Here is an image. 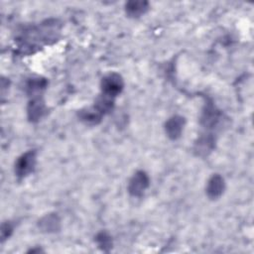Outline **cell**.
Returning <instances> with one entry per match:
<instances>
[{"instance_id": "9c48e42d", "label": "cell", "mask_w": 254, "mask_h": 254, "mask_svg": "<svg viewBox=\"0 0 254 254\" xmlns=\"http://www.w3.org/2000/svg\"><path fill=\"white\" fill-rule=\"evenodd\" d=\"M149 10L147 1H128L125 4V12L128 17L139 18Z\"/></svg>"}, {"instance_id": "5b68a950", "label": "cell", "mask_w": 254, "mask_h": 254, "mask_svg": "<svg viewBox=\"0 0 254 254\" xmlns=\"http://www.w3.org/2000/svg\"><path fill=\"white\" fill-rule=\"evenodd\" d=\"M206 195L210 199H217L219 198L224 190H225V182L222 176L219 174L212 175L209 180L207 181L206 185Z\"/></svg>"}, {"instance_id": "30bf717a", "label": "cell", "mask_w": 254, "mask_h": 254, "mask_svg": "<svg viewBox=\"0 0 254 254\" xmlns=\"http://www.w3.org/2000/svg\"><path fill=\"white\" fill-rule=\"evenodd\" d=\"M102 115L108 114L113 110L114 107V98L100 94L97 99L95 100V103L93 105Z\"/></svg>"}, {"instance_id": "7a4b0ae2", "label": "cell", "mask_w": 254, "mask_h": 254, "mask_svg": "<svg viewBox=\"0 0 254 254\" xmlns=\"http://www.w3.org/2000/svg\"><path fill=\"white\" fill-rule=\"evenodd\" d=\"M101 94L115 98L124 88V80L117 72H110L104 75L100 83Z\"/></svg>"}, {"instance_id": "5bb4252c", "label": "cell", "mask_w": 254, "mask_h": 254, "mask_svg": "<svg viewBox=\"0 0 254 254\" xmlns=\"http://www.w3.org/2000/svg\"><path fill=\"white\" fill-rule=\"evenodd\" d=\"M12 232H13V225L9 221H6V222L2 223V226H1V241L4 242L8 237L11 236Z\"/></svg>"}, {"instance_id": "4fadbf2b", "label": "cell", "mask_w": 254, "mask_h": 254, "mask_svg": "<svg viewBox=\"0 0 254 254\" xmlns=\"http://www.w3.org/2000/svg\"><path fill=\"white\" fill-rule=\"evenodd\" d=\"M213 138L211 137H201L196 143V150L198 153H206L212 149L213 146Z\"/></svg>"}, {"instance_id": "ba28073f", "label": "cell", "mask_w": 254, "mask_h": 254, "mask_svg": "<svg viewBox=\"0 0 254 254\" xmlns=\"http://www.w3.org/2000/svg\"><path fill=\"white\" fill-rule=\"evenodd\" d=\"M102 114L94 107H88L80 109L78 112V118L86 125H96L101 121Z\"/></svg>"}, {"instance_id": "52a82bcc", "label": "cell", "mask_w": 254, "mask_h": 254, "mask_svg": "<svg viewBox=\"0 0 254 254\" xmlns=\"http://www.w3.org/2000/svg\"><path fill=\"white\" fill-rule=\"evenodd\" d=\"M39 228L46 233H54L61 229V219L57 213H49L39 220Z\"/></svg>"}, {"instance_id": "7c38bea8", "label": "cell", "mask_w": 254, "mask_h": 254, "mask_svg": "<svg viewBox=\"0 0 254 254\" xmlns=\"http://www.w3.org/2000/svg\"><path fill=\"white\" fill-rule=\"evenodd\" d=\"M95 241L97 242L98 246L104 251H108L112 247L111 237L106 232H99L95 237Z\"/></svg>"}, {"instance_id": "8fae6325", "label": "cell", "mask_w": 254, "mask_h": 254, "mask_svg": "<svg viewBox=\"0 0 254 254\" xmlns=\"http://www.w3.org/2000/svg\"><path fill=\"white\" fill-rule=\"evenodd\" d=\"M47 86V80L44 78L36 77V78H31L28 80L26 84V90L28 94H30L32 97L33 96H38L40 93L46 88Z\"/></svg>"}, {"instance_id": "3957f363", "label": "cell", "mask_w": 254, "mask_h": 254, "mask_svg": "<svg viewBox=\"0 0 254 254\" xmlns=\"http://www.w3.org/2000/svg\"><path fill=\"white\" fill-rule=\"evenodd\" d=\"M150 179L145 171H137L129 181L128 191L132 196H141L148 189Z\"/></svg>"}, {"instance_id": "8992f818", "label": "cell", "mask_w": 254, "mask_h": 254, "mask_svg": "<svg viewBox=\"0 0 254 254\" xmlns=\"http://www.w3.org/2000/svg\"><path fill=\"white\" fill-rule=\"evenodd\" d=\"M45 111H46V106L43 98L40 95L33 96L32 99L29 101V104L27 107V114H28L29 120L32 122L39 121L45 114Z\"/></svg>"}, {"instance_id": "277c9868", "label": "cell", "mask_w": 254, "mask_h": 254, "mask_svg": "<svg viewBox=\"0 0 254 254\" xmlns=\"http://www.w3.org/2000/svg\"><path fill=\"white\" fill-rule=\"evenodd\" d=\"M185 125H186L185 117L181 115H174L170 117L165 124V131L167 136L172 140L179 139L183 133Z\"/></svg>"}, {"instance_id": "6da1fadb", "label": "cell", "mask_w": 254, "mask_h": 254, "mask_svg": "<svg viewBox=\"0 0 254 254\" xmlns=\"http://www.w3.org/2000/svg\"><path fill=\"white\" fill-rule=\"evenodd\" d=\"M37 164V152L29 150L22 154L15 162V175L19 179H24L34 172Z\"/></svg>"}]
</instances>
